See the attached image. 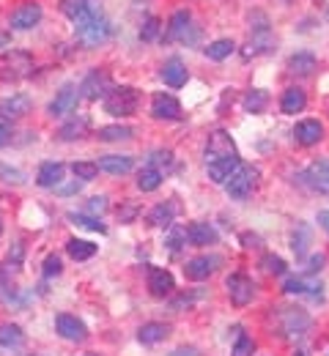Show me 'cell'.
<instances>
[{
    "label": "cell",
    "instance_id": "41",
    "mask_svg": "<svg viewBox=\"0 0 329 356\" xmlns=\"http://www.w3.org/2000/svg\"><path fill=\"white\" fill-rule=\"evenodd\" d=\"M252 340L239 329V334H236V346H234V351H231V356H252Z\"/></svg>",
    "mask_w": 329,
    "mask_h": 356
},
{
    "label": "cell",
    "instance_id": "38",
    "mask_svg": "<svg viewBox=\"0 0 329 356\" xmlns=\"http://www.w3.org/2000/svg\"><path fill=\"white\" fill-rule=\"evenodd\" d=\"M132 129L129 127H102L99 129V140H104V143H115V140H129L132 137Z\"/></svg>",
    "mask_w": 329,
    "mask_h": 356
},
{
    "label": "cell",
    "instance_id": "50",
    "mask_svg": "<svg viewBox=\"0 0 329 356\" xmlns=\"http://www.w3.org/2000/svg\"><path fill=\"white\" fill-rule=\"evenodd\" d=\"M138 214V209L135 206H129V209H124V211H118V217H121V222H129L132 217Z\"/></svg>",
    "mask_w": 329,
    "mask_h": 356
},
{
    "label": "cell",
    "instance_id": "14",
    "mask_svg": "<svg viewBox=\"0 0 329 356\" xmlns=\"http://www.w3.org/2000/svg\"><path fill=\"white\" fill-rule=\"evenodd\" d=\"M305 184L313 189V192H321V195H329V159H319V162H313L305 173Z\"/></svg>",
    "mask_w": 329,
    "mask_h": 356
},
{
    "label": "cell",
    "instance_id": "49",
    "mask_svg": "<svg viewBox=\"0 0 329 356\" xmlns=\"http://www.w3.org/2000/svg\"><path fill=\"white\" fill-rule=\"evenodd\" d=\"M11 140V127L6 124V118H0V145H6Z\"/></svg>",
    "mask_w": 329,
    "mask_h": 356
},
{
    "label": "cell",
    "instance_id": "21",
    "mask_svg": "<svg viewBox=\"0 0 329 356\" xmlns=\"http://www.w3.org/2000/svg\"><path fill=\"white\" fill-rule=\"evenodd\" d=\"M187 66H184V60L182 58H170L165 66H162V80H165V86H170V88H182V86H187Z\"/></svg>",
    "mask_w": 329,
    "mask_h": 356
},
{
    "label": "cell",
    "instance_id": "7",
    "mask_svg": "<svg viewBox=\"0 0 329 356\" xmlns=\"http://www.w3.org/2000/svg\"><path fill=\"white\" fill-rule=\"evenodd\" d=\"M110 90H113V80H110V74H107L104 69H94V72L80 83V93H83L86 99H91V102L104 99Z\"/></svg>",
    "mask_w": 329,
    "mask_h": 356
},
{
    "label": "cell",
    "instance_id": "30",
    "mask_svg": "<svg viewBox=\"0 0 329 356\" xmlns=\"http://www.w3.org/2000/svg\"><path fill=\"white\" fill-rule=\"evenodd\" d=\"M173 220H176V203H170V200L154 206L151 214H148V222L154 225V227H170Z\"/></svg>",
    "mask_w": 329,
    "mask_h": 356
},
{
    "label": "cell",
    "instance_id": "58",
    "mask_svg": "<svg viewBox=\"0 0 329 356\" xmlns=\"http://www.w3.org/2000/svg\"><path fill=\"white\" fill-rule=\"evenodd\" d=\"M86 356H94V354H86Z\"/></svg>",
    "mask_w": 329,
    "mask_h": 356
},
{
    "label": "cell",
    "instance_id": "10",
    "mask_svg": "<svg viewBox=\"0 0 329 356\" xmlns=\"http://www.w3.org/2000/svg\"><path fill=\"white\" fill-rule=\"evenodd\" d=\"M61 11L77 25L88 17L102 14V0H61Z\"/></svg>",
    "mask_w": 329,
    "mask_h": 356
},
{
    "label": "cell",
    "instance_id": "1",
    "mask_svg": "<svg viewBox=\"0 0 329 356\" xmlns=\"http://www.w3.org/2000/svg\"><path fill=\"white\" fill-rule=\"evenodd\" d=\"M272 321H275V329H278V334L285 337V340H296V337H302L307 329H310V315L305 310H299V307H280V310L272 315Z\"/></svg>",
    "mask_w": 329,
    "mask_h": 356
},
{
    "label": "cell",
    "instance_id": "46",
    "mask_svg": "<svg viewBox=\"0 0 329 356\" xmlns=\"http://www.w3.org/2000/svg\"><path fill=\"white\" fill-rule=\"evenodd\" d=\"M61 258L58 255H49L47 261H45V277H58L61 274Z\"/></svg>",
    "mask_w": 329,
    "mask_h": 356
},
{
    "label": "cell",
    "instance_id": "17",
    "mask_svg": "<svg viewBox=\"0 0 329 356\" xmlns=\"http://www.w3.org/2000/svg\"><path fill=\"white\" fill-rule=\"evenodd\" d=\"M31 107H33L31 96H25V93H14V96H8V99L0 102V118H6V121H8V118L17 121V118L28 115Z\"/></svg>",
    "mask_w": 329,
    "mask_h": 356
},
{
    "label": "cell",
    "instance_id": "55",
    "mask_svg": "<svg viewBox=\"0 0 329 356\" xmlns=\"http://www.w3.org/2000/svg\"><path fill=\"white\" fill-rule=\"evenodd\" d=\"M170 356H198V351L195 348H176Z\"/></svg>",
    "mask_w": 329,
    "mask_h": 356
},
{
    "label": "cell",
    "instance_id": "16",
    "mask_svg": "<svg viewBox=\"0 0 329 356\" xmlns=\"http://www.w3.org/2000/svg\"><path fill=\"white\" fill-rule=\"evenodd\" d=\"M151 113H154V118L179 121V118H182V104H179L170 93H157V96L151 99Z\"/></svg>",
    "mask_w": 329,
    "mask_h": 356
},
{
    "label": "cell",
    "instance_id": "37",
    "mask_svg": "<svg viewBox=\"0 0 329 356\" xmlns=\"http://www.w3.org/2000/svg\"><path fill=\"white\" fill-rule=\"evenodd\" d=\"M307 244H310V227H307V225H296V230H294V236H291L294 252H296V255H305Z\"/></svg>",
    "mask_w": 329,
    "mask_h": 356
},
{
    "label": "cell",
    "instance_id": "57",
    "mask_svg": "<svg viewBox=\"0 0 329 356\" xmlns=\"http://www.w3.org/2000/svg\"><path fill=\"white\" fill-rule=\"evenodd\" d=\"M0 233H3V222H0Z\"/></svg>",
    "mask_w": 329,
    "mask_h": 356
},
{
    "label": "cell",
    "instance_id": "54",
    "mask_svg": "<svg viewBox=\"0 0 329 356\" xmlns=\"http://www.w3.org/2000/svg\"><path fill=\"white\" fill-rule=\"evenodd\" d=\"M319 225L329 233V211H319Z\"/></svg>",
    "mask_w": 329,
    "mask_h": 356
},
{
    "label": "cell",
    "instance_id": "12",
    "mask_svg": "<svg viewBox=\"0 0 329 356\" xmlns=\"http://www.w3.org/2000/svg\"><path fill=\"white\" fill-rule=\"evenodd\" d=\"M42 6L36 3V0H28V3H22L14 14H11V28L14 31H31V28H36L39 22H42Z\"/></svg>",
    "mask_w": 329,
    "mask_h": 356
},
{
    "label": "cell",
    "instance_id": "45",
    "mask_svg": "<svg viewBox=\"0 0 329 356\" xmlns=\"http://www.w3.org/2000/svg\"><path fill=\"white\" fill-rule=\"evenodd\" d=\"M0 178H3L6 184H14V186L25 184V176H22L17 168H8V165H0Z\"/></svg>",
    "mask_w": 329,
    "mask_h": 356
},
{
    "label": "cell",
    "instance_id": "43",
    "mask_svg": "<svg viewBox=\"0 0 329 356\" xmlns=\"http://www.w3.org/2000/svg\"><path fill=\"white\" fill-rule=\"evenodd\" d=\"M162 165H165V168L173 165V154H170L168 148H165V151H151V156H148V168H157V170H159Z\"/></svg>",
    "mask_w": 329,
    "mask_h": 356
},
{
    "label": "cell",
    "instance_id": "28",
    "mask_svg": "<svg viewBox=\"0 0 329 356\" xmlns=\"http://www.w3.org/2000/svg\"><path fill=\"white\" fill-rule=\"evenodd\" d=\"M288 69H291V74H296V77H307V74H313V69H316V55H313V52H296V55L288 58Z\"/></svg>",
    "mask_w": 329,
    "mask_h": 356
},
{
    "label": "cell",
    "instance_id": "39",
    "mask_svg": "<svg viewBox=\"0 0 329 356\" xmlns=\"http://www.w3.org/2000/svg\"><path fill=\"white\" fill-rule=\"evenodd\" d=\"M72 173L80 178V181H94L99 176V165L96 162H74L72 165Z\"/></svg>",
    "mask_w": 329,
    "mask_h": 356
},
{
    "label": "cell",
    "instance_id": "51",
    "mask_svg": "<svg viewBox=\"0 0 329 356\" xmlns=\"http://www.w3.org/2000/svg\"><path fill=\"white\" fill-rule=\"evenodd\" d=\"M324 268V255H313L310 258V271H321Z\"/></svg>",
    "mask_w": 329,
    "mask_h": 356
},
{
    "label": "cell",
    "instance_id": "31",
    "mask_svg": "<svg viewBox=\"0 0 329 356\" xmlns=\"http://www.w3.org/2000/svg\"><path fill=\"white\" fill-rule=\"evenodd\" d=\"M168 334H170V329L165 323H145V326H141V332H138V340H141L143 346H157Z\"/></svg>",
    "mask_w": 329,
    "mask_h": 356
},
{
    "label": "cell",
    "instance_id": "11",
    "mask_svg": "<svg viewBox=\"0 0 329 356\" xmlns=\"http://www.w3.org/2000/svg\"><path fill=\"white\" fill-rule=\"evenodd\" d=\"M225 285H228V296H231V302L236 307L250 305L252 296H255V285H252V280L247 274H231Z\"/></svg>",
    "mask_w": 329,
    "mask_h": 356
},
{
    "label": "cell",
    "instance_id": "22",
    "mask_svg": "<svg viewBox=\"0 0 329 356\" xmlns=\"http://www.w3.org/2000/svg\"><path fill=\"white\" fill-rule=\"evenodd\" d=\"M0 302L6 307H22L25 305V299L19 296V288H14V282H11V271L3 266H0Z\"/></svg>",
    "mask_w": 329,
    "mask_h": 356
},
{
    "label": "cell",
    "instance_id": "23",
    "mask_svg": "<svg viewBox=\"0 0 329 356\" xmlns=\"http://www.w3.org/2000/svg\"><path fill=\"white\" fill-rule=\"evenodd\" d=\"M132 168H135L132 156L110 154V156H102V159H99V170H104V173H110V176H127Z\"/></svg>",
    "mask_w": 329,
    "mask_h": 356
},
{
    "label": "cell",
    "instance_id": "5",
    "mask_svg": "<svg viewBox=\"0 0 329 356\" xmlns=\"http://www.w3.org/2000/svg\"><path fill=\"white\" fill-rule=\"evenodd\" d=\"M258 168H252V165H239V170H236L234 176L228 178L223 186H225V192H228V197H234V200H244L252 189H255V184H258Z\"/></svg>",
    "mask_w": 329,
    "mask_h": 356
},
{
    "label": "cell",
    "instance_id": "20",
    "mask_svg": "<svg viewBox=\"0 0 329 356\" xmlns=\"http://www.w3.org/2000/svg\"><path fill=\"white\" fill-rule=\"evenodd\" d=\"M294 137H296L299 145H316V143L324 137V127H321V121H316V118L299 121L296 129H294Z\"/></svg>",
    "mask_w": 329,
    "mask_h": 356
},
{
    "label": "cell",
    "instance_id": "25",
    "mask_svg": "<svg viewBox=\"0 0 329 356\" xmlns=\"http://www.w3.org/2000/svg\"><path fill=\"white\" fill-rule=\"evenodd\" d=\"M88 127H91V118H88V115H83V113H77V115H72V118L61 127L58 137H61V140H66V143H72V140H77V137H83V134L88 132Z\"/></svg>",
    "mask_w": 329,
    "mask_h": 356
},
{
    "label": "cell",
    "instance_id": "44",
    "mask_svg": "<svg viewBox=\"0 0 329 356\" xmlns=\"http://www.w3.org/2000/svg\"><path fill=\"white\" fill-rule=\"evenodd\" d=\"M157 33H159V19L157 17H145V22H143L141 28V39L143 42H154Z\"/></svg>",
    "mask_w": 329,
    "mask_h": 356
},
{
    "label": "cell",
    "instance_id": "42",
    "mask_svg": "<svg viewBox=\"0 0 329 356\" xmlns=\"http://www.w3.org/2000/svg\"><path fill=\"white\" fill-rule=\"evenodd\" d=\"M261 266H264L266 274H285V268H288L280 255H266V258L261 261Z\"/></svg>",
    "mask_w": 329,
    "mask_h": 356
},
{
    "label": "cell",
    "instance_id": "9",
    "mask_svg": "<svg viewBox=\"0 0 329 356\" xmlns=\"http://www.w3.org/2000/svg\"><path fill=\"white\" fill-rule=\"evenodd\" d=\"M225 156H236V145L231 134L217 129L214 134H209V143H206V165L217 162V159H225Z\"/></svg>",
    "mask_w": 329,
    "mask_h": 356
},
{
    "label": "cell",
    "instance_id": "47",
    "mask_svg": "<svg viewBox=\"0 0 329 356\" xmlns=\"http://www.w3.org/2000/svg\"><path fill=\"white\" fill-rule=\"evenodd\" d=\"M182 241H187V227L182 230V227H176L173 233H170V238H168V247L170 250H179L182 247Z\"/></svg>",
    "mask_w": 329,
    "mask_h": 356
},
{
    "label": "cell",
    "instance_id": "19",
    "mask_svg": "<svg viewBox=\"0 0 329 356\" xmlns=\"http://www.w3.org/2000/svg\"><path fill=\"white\" fill-rule=\"evenodd\" d=\"M239 165H241V162H239V154H236V156H225V159L209 162L206 170H209V178H211L214 184H225V181L239 170Z\"/></svg>",
    "mask_w": 329,
    "mask_h": 356
},
{
    "label": "cell",
    "instance_id": "18",
    "mask_svg": "<svg viewBox=\"0 0 329 356\" xmlns=\"http://www.w3.org/2000/svg\"><path fill=\"white\" fill-rule=\"evenodd\" d=\"M173 288H176V282H173V274H170V271L157 268V266L148 268V291H151V296L165 299Z\"/></svg>",
    "mask_w": 329,
    "mask_h": 356
},
{
    "label": "cell",
    "instance_id": "33",
    "mask_svg": "<svg viewBox=\"0 0 329 356\" xmlns=\"http://www.w3.org/2000/svg\"><path fill=\"white\" fill-rule=\"evenodd\" d=\"M66 252H69L74 261H88V258H94L96 255V244L86 241V238H69Z\"/></svg>",
    "mask_w": 329,
    "mask_h": 356
},
{
    "label": "cell",
    "instance_id": "32",
    "mask_svg": "<svg viewBox=\"0 0 329 356\" xmlns=\"http://www.w3.org/2000/svg\"><path fill=\"white\" fill-rule=\"evenodd\" d=\"M282 291L291 293V296H294V293H321V282L305 280V277H291V280H285Z\"/></svg>",
    "mask_w": 329,
    "mask_h": 356
},
{
    "label": "cell",
    "instance_id": "6",
    "mask_svg": "<svg viewBox=\"0 0 329 356\" xmlns=\"http://www.w3.org/2000/svg\"><path fill=\"white\" fill-rule=\"evenodd\" d=\"M168 42H184V44H192L198 39V31L192 28V14L189 11H176L168 22V33H165Z\"/></svg>",
    "mask_w": 329,
    "mask_h": 356
},
{
    "label": "cell",
    "instance_id": "56",
    "mask_svg": "<svg viewBox=\"0 0 329 356\" xmlns=\"http://www.w3.org/2000/svg\"><path fill=\"white\" fill-rule=\"evenodd\" d=\"M294 356H307V351H296Z\"/></svg>",
    "mask_w": 329,
    "mask_h": 356
},
{
    "label": "cell",
    "instance_id": "26",
    "mask_svg": "<svg viewBox=\"0 0 329 356\" xmlns=\"http://www.w3.org/2000/svg\"><path fill=\"white\" fill-rule=\"evenodd\" d=\"M187 238L189 244H195V247H209V244L217 241V230L209 222H192L187 227Z\"/></svg>",
    "mask_w": 329,
    "mask_h": 356
},
{
    "label": "cell",
    "instance_id": "2",
    "mask_svg": "<svg viewBox=\"0 0 329 356\" xmlns=\"http://www.w3.org/2000/svg\"><path fill=\"white\" fill-rule=\"evenodd\" d=\"M33 74V58L22 49H11L6 55H0V80L6 83H17Z\"/></svg>",
    "mask_w": 329,
    "mask_h": 356
},
{
    "label": "cell",
    "instance_id": "4",
    "mask_svg": "<svg viewBox=\"0 0 329 356\" xmlns=\"http://www.w3.org/2000/svg\"><path fill=\"white\" fill-rule=\"evenodd\" d=\"M104 110H107V115H115V118L132 115L138 110V90L129 88V86L113 88L104 96Z\"/></svg>",
    "mask_w": 329,
    "mask_h": 356
},
{
    "label": "cell",
    "instance_id": "13",
    "mask_svg": "<svg viewBox=\"0 0 329 356\" xmlns=\"http://www.w3.org/2000/svg\"><path fill=\"white\" fill-rule=\"evenodd\" d=\"M55 329H58V334H61L63 340H72V343H83V340L88 337L86 323H83L77 315H69V312H61V315L55 318Z\"/></svg>",
    "mask_w": 329,
    "mask_h": 356
},
{
    "label": "cell",
    "instance_id": "36",
    "mask_svg": "<svg viewBox=\"0 0 329 356\" xmlns=\"http://www.w3.org/2000/svg\"><path fill=\"white\" fill-rule=\"evenodd\" d=\"M266 104H269L266 90H250V93L244 96V110H247V113H264Z\"/></svg>",
    "mask_w": 329,
    "mask_h": 356
},
{
    "label": "cell",
    "instance_id": "35",
    "mask_svg": "<svg viewBox=\"0 0 329 356\" xmlns=\"http://www.w3.org/2000/svg\"><path fill=\"white\" fill-rule=\"evenodd\" d=\"M234 49H236V44L231 39H217V42H211V44L206 47V55H209L211 60H225Z\"/></svg>",
    "mask_w": 329,
    "mask_h": 356
},
{
    "label": "cell",
    "instance_id": "29",
    "mask_svg": "<svg viewBox=\"0 0 329 356\" xmlns=\"http://www.w3.org/2000/svg\"><path fill=\"white\" fill-rule=\"evenodd\" d=\"M305 104H307V96H305V90H299V88H288L280 99V110L285 113V115H296V113H302Z\"/></svg>",
    "mask_w": 329,
    "mask_h": 356
},
{
    "label": "cell",
    "instance_id": "3",
    "mask_svg": "<svg viewBox=\"0 0 329 356\" xmlns=\"http://www.w3.org/2000/svg\"><path fill=\"white\" fill-rule=\"evenodd\" d=\"M74 31H77V39L86 47H99L110 39L113 25H110V19H107L104 14H96V17H88V19L77 22Z\"/></svg>",
    "mask_w": 329,
    "mask_h": 356
},
{
    "label": "cell",
    "instance_id": "53",
    "mask_svg": "<svg viewBox=\"0 0 329 356\" xmlns=\"http://www.w3.org/2000/svg\"><path fill=\"white\" fill-rule=\"evenodd\" d=\"M241 241H244V247H258V236H250V233H244V236H241Z\"/></svg>",
    "mask_w": 329,
    "mask_h": 356
},
{
    "label": "cell",
    "instance_id": "27",
    "mask_svg": "<svg viewBox=\"0 0 329 356\" xmlns=\"http://www.w3.org/2000/svg\"><path fill=\"white\" fill-rule=\"evenodd\" d=\"M63 178V165L61 162H45L39 168V176H36V184L45 186V189H55Z\"/></svg>",
    "mask_w": 329,
    "mask_h": 356
},
{
    "label": "cell",
    "instance_id": "8",
    "mask_svg": "<svg viewBox=\"0 0 329 356\" xmlns=\"http://www.w3.org/2000/svg\"><path fill=\"white\" fill-rule=\"evenodd\" d=\"M77 99H80V88H77L74 83H66L63 88L55 93V99L49 102V115H52V118H61V115L74 113Z\"/></svg>",
    "mask_w": 329,
    "mask_h": 356
},
{
    "label": "cell",
    "instance_id": "52",
    "mask_svg": "<svg viewBox=\"0 0 329 356\" xmlns=\"http://www.w3.org/2000/svg\"><path fill=\"white\" fill-rule=\"evenodd\" d=\"M80 184H83V181H74V184H69V186H61V195H72V192H77Z\"/></svg>",
    "mask_w": 329,
    "mask_h": 356
},
{
    "label": "cell",
    "instance_id": "15",
    "mask_svg": "<svg viewBox=\"0 0 329 356\" xmlns=\"http://www.w3.org/2000/svg\"><path fill=\"white\" fill-rule=\"evenodd\" d=\"M25 346V334L19 326L6 323L0 326V356H17Z\"/></svg>",
    "mask_w": 329,
    "mask_h": 356
},
{
    "label": "cell",
    "instance_id": "24",
    "mask_svg": "<svg viewBox=\"0 0 329 356\" xmlns=\"http://www.w3.org/2000/svg\"><path fill=\"white\" fill-rule=\"evenodd\" d=\"M220 264V258H209V255H203V258H192L187 266H184V274H187V280H195V282H200V280H206L214 268Z\"/></svg>",
    "mask_w": 329,
    "mask_h": 356
},
{
    "label": "cell",
    "instance_id": "40",
    "mask_svg": "<svg viewBox=\"0 0 329 356\" xmlns=\"http://www.w3.org/2000/svg\"><path fill=\"white\" fill-rule=\"evenodd\" d=\"M69 220H72L74 225H80V227H88V230H99V233H104V230H107V227L99 222L96 217H86V214H77V211H72V214H69Z\"/></svg>",
    "mask_w": 329,
    "mask_h": 356
},
{
    "label": "cell",
    "instance_id": "34",
    "mask_svg": "<svg viewBox=\"0 0 329 356\" xmlns=\"http://www.w3.org/2000/svg\"><path fill=\"white\" fill-rule=\"evenodd\" d=\"M159 184H162V170H157V168H143L138 173V186L143 192H154V189H159Z\"/></svg>",
    "mask_w": 329,
    "mask_h": 356
},
{
    "label": "cell",
    "instance_id": "48",
    "mask_svg": "<svg viewBox=\"0 0 329 356\" xmlns=\"http://www.w3.org/2000/svg\"><path fill=\"white\" fill-rule=\"evenodd\" d=\"M88 211H91V214H102V211H107V197H91Z\"/></svg>",
    "mask_w": 329,
    "mask_h": 356
}]
</instances>
